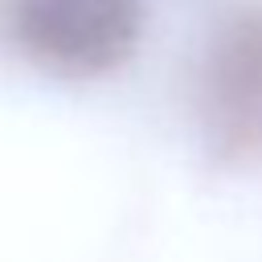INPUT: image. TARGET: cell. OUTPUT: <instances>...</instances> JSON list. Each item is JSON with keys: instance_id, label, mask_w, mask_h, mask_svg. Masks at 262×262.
Segmentation results:
<instances>
[{"instance_id": "1", "label": "cell", "mask_w": 262, "mask_h": 262, "mask_svg": "<svg viewBox=\"0 0 262 262\" xmlns=\"http://www.w3.org/2000/svg\"><path fill=\"white\" fill-rule=\"evenodd\" d=\"M196 115L221 164L262 156V0L225 8L196 66Z\"/></svg>"}, {"instance_id": "2", "label": "cell", "mask_w": 262, "mask_h": 262, "mask_svg": "<svg viewBox=\"0 0 262 262\" xmlns=\"http://www.w3.org/2000/svg\"><path fill=\"white\" fill-rule=\"evenodd\" d=\"M12 45L49 74L98 78L119 70L147 25L143 0H8Z\"/></svg>"}]
</instances>
